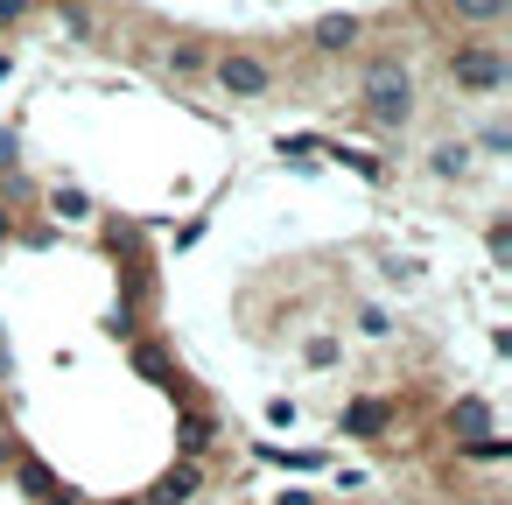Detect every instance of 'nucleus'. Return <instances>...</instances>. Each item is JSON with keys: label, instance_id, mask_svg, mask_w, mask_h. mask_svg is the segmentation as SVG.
Masks as SVG:
<instances>
[{"label": "nucleus", "instance_id": "obj_19", "mask_svg": "<svg viewBox=\"0 0 512 505\" xmlns=\"http://www.w3.org/2000/svg\"><path fill=\"white\" fill-rule=\"evenodd\" d=\"M8 232H15V218H8V211H0V246H8Z\"/></svg>", "mask_w": 512, "mask_h": 505}, {"label": "nucleus", "instance_id": "obj_2", "mask_svg": "<svg viewBox=\"0 0 512 505\" xmlns=\"http://www.w3.org/2000/svg\"><path fill=\"white\" fill-rule=\"evenodd\" d=\"M449 85L456 92H470V99H491V92H505V78H512V57H505V43L498 36H470V43H456L449 50Z\"/></svg>", "mask_w": 512, "mask_h": 505}, {"label": "nucleus", "instance_id": "obj_18", "mask_svg": "<svg viewBox=\"0 0 512 505\" xmlns=\"http://www.w3.org/2000/svg\"><path fill=\"white\" fill-rule=\"evenodd\" d=\"M43 505H78V498H71V491H50V498H43Z\"/></svg>", "mask_w": 512, "mask_h": 505}, {"label": "nucleus", "instance_id": "obj_12", "mask_svg": "<svg viewBox=\"0 0 512 505\" xmlns=\"http://www.w3.org/2000/svg\"><path fill=\"white\" fill-rule=\"evenodd\" d=\"M204 442H211V414H183V435H176V449H183L190 463H204Z\"/></svg>", "mask_w": 512, "mask_h": 505}, {"label": "nucleus", "instance_id": "obj_9", "mask_svg": "<svg viewBox=\"0 0 512 505\" xmlns=\"http://www.w3.org/2000/svg\"><path fill=\"white\" fill-rule=\"evenodd\" d=\"M169 71H176V78H211V50H204L197 36L169 43Z\"/></svg>", "mask_w": 512, "mask_h": 505}, {"label": "nucleus", "instance_id": "obj_1", "mask_svg": "<svg viewBox=\"0 0 512 505\" xmlns=\"http://www.w3.org/2000/svg\"><path fill=\"white\" fill-rule=\"evenodd\" d=\"M358 106H365V120L372 127H407L414 113H421V85H414V71H407V57H372L365 64V78H358Z\"/></svg>", "mask_w": 512, "mask_h": 505}, {"label": "nucleus", "instance_id": "obj_5", "mask_svg": "<svg viewBox=\"0 0 512 505\" xmlns=\"http://www.w3.org/2000/svg\"><path fill=\"white\" fill-rule=\"evenodd\" d=\"M197 491H204V463H190V456H183V463H169V470H162V484H155L141 505H190Z\"/></svg>", "mask_w": 512, "mask_h": 505}, {"label": "nucleus", "instance_id": "obj_7", "mask_svg": "<svg viewBox=\"0 0 512 505\" xmlns=\"http://www.w3.org/2000/svg\"><path fill=\"white\" fill-rule=\"evenodd\" d=\"M470 162H477L470 141H435V148H428V176H435V183H463Z\"/></svg>", "mask_w": 512, "mask_h": 505}, {"label": "nucleus", "instance_id": "obj_15", "mask_svg": "<svg viewBox=\"0 0 512 505\" xmlns=\"http://www.w3.org/2000/svg\"><path fill=\"white\" fill-rule=\"evenodd\" d=\"M50 211H57V218H92V197H85V190H57Z\"/></svg>", "mask_w": 512, "mask_h": 505}, {"label": "nucleus", "instance_id": "obj_14", "mask_svg": "<svg viewBox=\"0 0 512 505\" xmlns=\"http://www.w3.org/2000/svg\"><path fill=\"white\" fill-rule=\"evenodd\" d=\"M43 0H0V29H29Z\"/></svg>", "mask_w": 512, "mask_h": 505}, {"label": "nucleus", "instance_id": "obj_6", "mask_svg": "<svg viewBox=\"0 0 512 505\" xmlns=\"http://www.w3.org/2000/svg\"><path fill=\"white\" fill-rule=\"evenodd\" d=\"M442 8H449V22H456V29H477V36H491V29H505L512 0H442Z\"/></svg>", "mask_w": 512, "mask_h": 505}, {"label": "nucleus", "instance_id": "obj_16", "mask_svg": "<svg viewBox=\"0 0 512 505\" xmlns=\"http://www.w3.org/2000/svg\"><path fill=\"white\" fill-rule=\"evenodd\" d=\"M484 239H491V260H505V253H512V225H505V218H498Z\"/></svg>", "mask_w": 512, "mask_h": 505}, {"label": "nucleus", "instance_id": "obj_11", "mask_svg": "<svg viewBox=\"0 0 512 505\" xmlns=\"http://www.w3.org/2000/svg\"><path fill=\"white\" fill-rule=\"evenodd\" d=\"M449 428L470 442V435H491V407L484 400H463V407H449Z\"/></svg>", "mask_w": 512, "mask_h": 505}, {"label": "nucleus", "instance_id": "obj_22", "mask_svg": "<svg viewBox=\"0 0 512 505\" xmlns=\"http://www.w3.org/2000/svg\"><path fill=\"white\" fill-rule=\"evenodd\" d=\"M127 505H141V498H127Z\"/></svg>", "mask_w": 512, "mask_h": 505}, {"label": "nucleus", "instance_id": "obj_8", "mask_svg": "<svg viewBox=\"0 0 512 505\" xmlns=\"http://www.w3.org/2000/svg\"><path fill=\"white\" fill-rule=\"evenodd\" d=\"M351 330H358L365 344H393V337H400V323H393L386 302H358V309H351Z\"/></svg>", "mask_w": 512, "mask_h": 505}, {"label": "nucleus", "instance_id": "obj_3", "mask_svg": "<svg viewBox=\"0 0 512 505\" xmlns=\"http://www.w3.org/2000/svg\"><path fill=\"white\" fill-rule=\"evenodd\" d=\"M211 85L225 92V99H267L274 92V64L260 57V50H211Z\"/></svg>", "mask_w": 512, "mask_h": 505}, {"label": "nucleus", "instance_id": "obj_4", "mask_svg": "<svg viewBox=\"0 0 512 505\" xmlns=\"http://www.w3.org/2000/svg\"><path fill=\"white\" fill-rule=\"evenodd\" d=\"M358 43H365V22H358L351 8H330V15L309 22V50H316V57H351Z\"/></svg>", "mask_w": 512, "mask_h": 505}, {"label": "nucleus", "instance_id": "obj_10", "mask_svg": "<svg viewBox=\"0 0 512 505\" xmlns=\"http://www.w3.org/2000/svg\"><path fill=\"white\" fill-rule=\"evenodd\" d=\"M302 365H309V372H337V365H344V344H337L330 330H316V337H302Z\"/></svg>", "mask_w": 512, "mask_h": 505}, {"label": "nucleus", "instance_id": "obj_21", "mask_svg": "<svg viewBox=\"0 0 512 505\" xmlns=\"http://www.w3.org/2000/svg\"><path fill=\"white\" fill-rule=\"evenodd\" d=\"M0 372H8V358H0Z\"/></svg>", "mask_w": 512, "mask_h": 505}, {"label": "nucleus", "instance_id": "obj_13", "mask_svg": "<svg viewBox=\"0 0 512 505\" xmlns=\"http://www.w3.org/2000/svg\"><path fill=\"white\" fill-rule=\"evenodd\" d=\"M456 456L463 463H498V456H512V442L505 435H470V442H456Z\"/></svg>", "mask_w": 512, "mask_h": 505}, {"label": "nucleus", "instance_id": "obj_20", "mask_svg": "<svg viewBox=\"0 0 512 505\" xmlns=\"http://www.w3.org/2000/svg\"><path fill=\"white\" fill-rule=\"evenodd\" d=\"M8 71H15V57H0V78H8Z\"/></svg>", "mask_w": 512, "mask_h": 505}, {"label": "nucleus", "instance_id": "obj_17", "mask_svg": "<svg viewBox=\"0 0 512 505\" xmlns=\"http://www.w3.org/2000/svg\"><path fill=\"white\" fill-rule=\"evenodd\" d=\"M274 505H316V498H309V491H281Z\"/></svg>", "mask_w": 512, "mask_h": 505}]
</instances>
